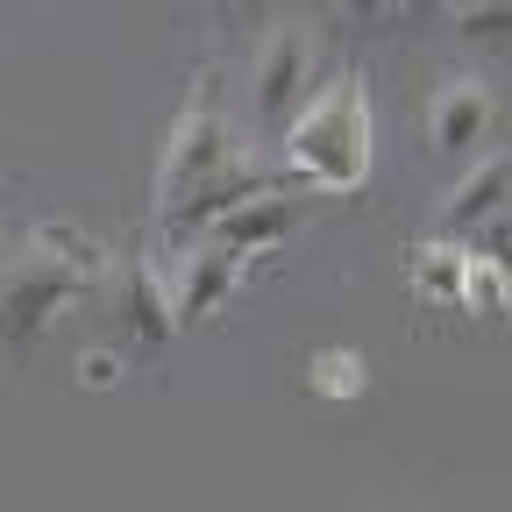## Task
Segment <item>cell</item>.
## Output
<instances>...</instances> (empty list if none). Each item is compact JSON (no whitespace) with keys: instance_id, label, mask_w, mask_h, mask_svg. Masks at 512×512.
<instances>
[{"instance_id":"8","label":"cell","mask_w":512,"mask_h":512,"mask_svg":"<svg viewBox=\"0 0 512 512\" xmlns=\"http://www.w3.org/2000/svg\"><path fill=\"white\" fill-rule=\"evenodd\" d=\"M256 271V256H235V249H221V242H192L185 256H178V271H171V313H178V328H200V320H214L228 299H235V285Z\"/></svg>"},{"instance_id":"2","label":"cell","mask_w":512,"mask_h":512,"mask_svg":"<svg viewBox=\"0 0 512 512\" xmlns=\"http://www.w3.org/2000/svg\"><path fill=\"white\" fill-rule=\"evenodd\" d=\"M100 278H107V249L79 221H36L15 264L0 271V342L29 356L57 328V313H72Z\"/></svg>"},{"instance_id":"13","label":"cell","mask_w":512,"mask_h":512,"mask_svg":"<svg viewBox=\"0 0 512 512\" xmlns=\"http://www.w3.org/2000/svg\"><path fill=\"white\" fill-rule=\"evenodd\" d=\"M505 306H512V278H505V264H491V256L470 249V271H463V313L498 320Z\"/></svg>"},{"instance_id":"10","label":"cell","mask_w":512,"mask_h":512,"mask_svg":"<svg viewBox=\"0 0 512 512\" xmlns=\"http://www.w3.org/2000/svg\"><path fill=\"white\" fill-rule=\"evenodd\" d=\"M463 271H470V242H441V235H420L406 249V278H413V299L427 313H463Z\"/></svg>"},{"instance_id":"11","label":"cell","mask_w":512,"mask_h":512,"mask_svg":"<svg viewBox=\"0 0 512 512\" xmlns=\"http://www.w3.org/2000/svg\"><path fill=\"white\" fill-rule=\"evenodd\" d=\"M448 43L470 57H512V0H456L448 8Z\"/></svg>"},{"instance_id":"9","label":"cell","mask_w":512,"mask_h":512,"mask_svg":"<svg viewBox=\"0 0 512 512\" xmlns=\"http://www.w3.org/2000/svg\"><path fill=\"white\" fill-rule=\"evenodd\" d=\"M121 313H128V335H136V349H164V342L178 335V313H171V264H164L157 249H136V256H128Z\"/></svg>"},{"instance_id":"7","label":"cell","mask_w":512,"mask_h":512,"mask_svg":"<svg viewBox=\"0 0 512 512\" xmlns=\"http://www.w3.org/2000/svg\"><path fill=\"white\" fill-rule=\"evenodd\" d=\"M313 192H299V185H271V192H256V200H242V207H228L200 242H221V249H235V256H264V249H278V242H292L306 221H313Z\"/></svg>"},{"instance_id":"15","label":"cell","mask_w":512,"mask_h":512,"mask_svg":"<svg viewBox=\"0 0 512 512\" xmlns=\"http://www.w3.org/2000/svg\"><path fill=\"white\" fill-rule=\"evenodd\" d=\"M448 8H456V0H399L392 22L399 29H427V22H448Z\"/></svg>"},{"instance_id":"5","label":"cell","mask_w":512,"mask_h":512,"mask_svg":"<svg viewBox=\"0 0 512 512\" xmlns=\"http://www.w3.org/2000/svg\"><path fill=\"white\" fill-rule=\"evenodd\" d=\"M420 136H427V157L441 171L477 164L491 150V136H498V86L484 72H470V64L441 72L427 86V107H420Z\"/></svg>"},{"instance_id":"14","label":"cell","mask_w":512,"mask_h":512,"mask_svg":"<svg viewBox=\"0 0 512 512\" xmlns=\"http://www.w3.org/2000/svg\"><path fill=\"white\" fill-rule=\"evenodd\" d=\"M392 8H399V0H328V15L349 22V29H384V22H392Z\"/></svg>"},{"instance_id":"4","label":"cell","mask_w":512,"mask_h":512,"mask_svg":"<svg viewBox=\"0 0 512 512\" xmlns=\"http://www.w3.org/2000/svg\"><path fill=\"white\" fill-rule=\"evenodd\" d=\"M320 79H328V57H320L313 22H299V15L271 22L264 36H256V50H249V72H242L249 128L256 136H285V121L320 93Z\"/></svg>"},{"instance_id":"1","label":"cell","mask_w":512,"mask_h":512,"mask_svg":"<svg viewBox=\"0 0 512 512\" xmlns=\"http://www.w3.org/2000/svg\"><path fill=\"white\" fill-rule=\"evenodd\" d=\"M377 164V121H370V86L356 64L320 79V93L285 121L278 136V171L313 192V200H342V192H363Z\"/></svg>"},{"instance_id":"16","label":"cell","mask_w":512,"mask_h":512,"mask_svg":"<svg viewBox=\"0 0 512 512\" xmlns=\"http://www.w3.org/2000/svg\"><path fill=\"white\" fill-rule=\"evenodd\" d=\"M79 377H86V384H114V377H121V356H100V349H93V356L79 363Z\"/></svg>"},{"instance_id":"6","label":"cell","mask_w":512,"mask_h":512,"mask_svg":"<svg viewBox=\"0 0 512 512\" xmlns=\"http://www.w3.org/2000/svg\"><path fill=\"white\" fill-rule=\"evenodd\" d=\"M505 214H512V143H491L477 164H463L456 178H448V192H441V207H434V228H427V235H441V242H470V235L498 228Z\"/></svg>"},{"instance_id":"3","label":"cell","mask_w":512,"mask_h":512,"mask_svg":"<svg viewBox=\"0 0 512 512\" xmlns=\"http://www.w3.org/2000/svg\"><path fill=\"white\" fill-rule=\"evenodd\" d=\"M242 150L235 136V114H228V86H221V64H192V79L171 107V136L157 150V228L200 192L228 157Z\"/></svg>"},{"instance_id":"12","label":"cell","mask_w":512,"mask_h":512,"mask_svg":"<svg viewBox=\"0 0 512 512\" xmlns=\"http://www.w3.org/2000/svg\"><path fill=\"white\" fill-rule=\"evenodd\" d=\"M306 392H313L320 406H356V399L370 392V363H363V349H349V342L313 349V363H306Z\"/></svg>"}]
</instances>
